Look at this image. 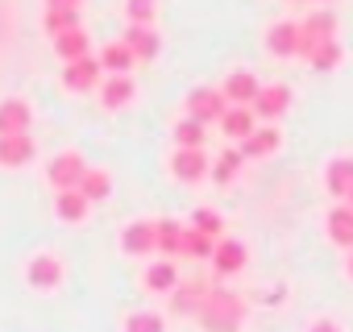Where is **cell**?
Returning a JSON list of instances; mask_svg holds the SVG:
<instances>
[{"label": "cell", "mask_w": 353, "mask_h": 332, "mask_svg": "<svg viewBox=\"0 0 353 332\" xmlns=\"http://www.w3.org/2000/svg\"><path fill=\"white\" fill-rule=\"evenodd\" d=\"M121 249H125L129 258H154V253H158L154 220H133V225H125V233H121Z\"/></svg>", "instance_id": "obj_10"}, {"label": "cell", "mask_w": 353, "mask_h": 332, "mask_svg": "<svg viewBox=\"0 0 353 332\" xmlns=\"http://www.w3.org/2000/svg\"><path fill=\"white\" fill-rule=\"evenodd\" d=\"M26 278H30L34 291H54L63 282V262L54 253H34L30 266H26Z\"/></svg>", "instance_id": "obj_11"}, {"label": "cell", "mask_w": 353, "mask_h": 332, "mask_svg": "<svg viewBox=\"0 0 353 332\" xmlns=\"http://www.w3.org/2000/svg\"><path fill=\"white\" fill-rule=\"evenodd\" d=\"M212 249H216V237H208V233H200V229L188 225V233H183V258H192V262H212Z\"/></svg>", "instance_id": "obj_29"}, {"label": "cell", "mask_w": 353, "mask_h": 332, "mask_svg": "<svg viewBox=\"0 0 353 332\" xmlns=\"http://www.w3.org/2000/svg\"><path fill=\"white\" fill-rule=\"evenodd\" d=\"M141 287H145L150 295H170L174 287H179V266H174V258H158V262H150L145 274H141Z\"/></svg>", "instance_id": "obj_15"}, {"label": "cell", "mask_w": 353, "mask_h": 332, "mask_svg": "<svg viewBox=\"0 0 353 332\" xmlns=\"http://www.w3.org/2000/svg\"><path fill=\"white\" fill-rule=\"evenodd\" d=\"M196 324L204 332H241L245 328V299L233 295L229 287H212L204 307L196 311Z\"/></svg>", "instance_id": "obj_1"}, {"label": "cell", "mask_w": 353, "mask_h": 332, "mask_svg": "<svg viewBox=\"0 0 353 332\" xmlns=\"http://www.w3.org/2000/svg\"><path fill=\"white\" fill-rule=\"evenodd\" d=\"M279 145H283V133H279L274 125H258V129H254V133H250L237 149H241L245 158H270Z\"/></svg>", "instance_id": "obj_22"}, {"label": "cell", "mask_w": 353, "mask_h": 332, "mask_svg": "<svg viewBox=\"0 0 353 332\" xmlns=\"http://www.w3.org/2000/svg\"><path fill=\"white\" fill-rule=\"evenodd\" d=\"M254 129H258V121H254V108H241V104H229V108H225V116H221V133H225V137H233V141H245Z\"/></svg>", "instance_id": "obj_23"}, {"label": "cell", "mask_w": 353, "mask_h": 332, "mask_svg": "<svg viewBox=\"0 0 353 332\" xmlns=\"http://www.w3.org/2000/svg\"><path fill=\"white\" fill-rule=\"evenodd\" d=\"M133 96H137V83L129 79V75H108L104 83H100V104L104 108H125V104H133Z\"/></svg>", "instance_id": "obj_21"}, {"label": "cell", "mask_w": 353, "mask_h": 332, "mask_svg": "<svg viewBox=\"0 0 353 332\" xmlns=\"http://www.w3.org/2000/svg\"><path fill=\"white\" fill-rule=\"evenodd\" d=\"M307 332H341V324L336 320H328V315H320V320H312V328Z\"/></svg>", "instance_id": "obj_36"}, {"label": "cell", "mask_w": 353, "mask_h": 332, "mask_svg": "<svg viewBox=\"0 0 353 332\" xmlns=\"http://www.w3.org/2000/svg\"><path fill=\"white\" fill-rule=\"evenodd\" d=\"M324 187H328V196H336V200H345V196L353 191V158H349V154H341V158H332V162L324 166Z\"/></svg>", "instance_id": "obj_19"}, {"label": "cell", "mask_w": 353, "mask_h": 332, "mask_svg": "<svg viewBox=\"0 0 353 332\" xmlns=\"http://www.w3.org/2000/svg\"><path fill=\"white\" fill-rule=\"evenodd\" d=\"M54 54H59L63 63H79V59H88V54H92L88 30L79 25V30H71V34H59V38H54Z\"/></svg>", "instance_id": "obj_24"}, {"label": "cell", "mask_w": 353, "mask_h": 332, "mask_svg": "<svg viewBox=\"0 0 353 332\" xmlns=\"http://www.w3.org/2000/svg\"><path fill=\"white\" fill-rule=\"evenodd\" d=\"M287 108H291L287 83H262V92H258V100H254V116H258V121H279Z\"/></svg>", "instance_id": "obj_14"}, {"label": "cell", "mask_w": 353, "mask_h": 332, "mask_svg": "<svg viewBox=\"0 0 353 332\" xmlns=\"http://www.w3.org/2000/svg\"><path fill=\"white\" fill-rule=\"evenodd\" d=\"M38 158V145L30 133H13V137H0V166H9V171H17V166H30Z\"/></svg>", "instance_id": "obj_16"}, {"label": "cell", "mask_w": 353, "mask_h": 332, "mask_svg": "<svg viewBox=\"0 0 353 332\" xmlns=\"http://www.w3.org/2000/svg\"><path fill=\"white\" fill-rule=\"evenodd\" d=\"M204 129H208V125L183 116L179 125H174V149H204Z\"/></svg>", "instance_id": "obj_31"}, {"label": "cell", "mask_w": 353, "mask_h": 332, "mask_svg": "<svg viewBox=\"0 0 353 332\" xmlns=\"http://www.w3.org/2000/svg\"><path fill=\"white\" fill-rule=\"evenodd\" d=\"M100 83H104V67H100L96 54L63 67V87L67 92H100Z\"/></svg>", "instance_id": "obj_4"}, {"label": "cell", "mask_w": 353, "mask_h": 332, "mask_svg": "<svg viewBox=\"0 0 353 332\" xmlns=\"http://www.w3.org/2000/svg\"><path fill=\"white\" fill-rule=\"evenodd\" d=\"M266 50H270V59H295L299 54V21H274L266 30Z\"/></svg>", "instance_id": "obj_13"}, {"label": "cell", "mask_w": 353, "mask_h": 332, "mask_svg": "<svg viewBox=\"0 0 353 332\" xmlns=\"http://www.w3.org/2000/svg\"><path fill=\"white\" fill-rule=\"evenodd\" d=\"M192 229H200V233H208V237H216V241L225 237V220H221L212 208H200V212L192 216Z\"/></svg>", "instance_id": "obj_35"}, {"label": "cell", "mask_w": 353, "mask_h": 332, "mask_svg": "<svg viewBox=\"0 0 353 332\" xmlns=\"http://www.w3.org/2000/svg\"><path fill=\"white\" fill-rule=\"evenodd\" d=\"M42 30L50 34V42H54L59 34H71V30H79V9H46V17H42Z\"/></svg>", "instance_id": "obj_30"}, {"label": "cell", "mask_w": 353, "mask_h": 332, "mask_svg": "<svg viewBox=\"0 0 353 332\" xmlns=\"http://www.w3.org/2000/svg\"><path fill=\"white\" fill-rule=\"evenodd\" d=\"M341 59H345V54H341V42H336V38H332V42H320V46L307 54V63H312L316 71H332V67H341Z\"/></svg>", "instance_id": "obj_33"}, {"label": "cell", "mask_w": 353, "mask_h": 332, "mask_svg": "<svg viewBox=\"0 0 353 332\" xmlns=\"http://www.w3.org/2000/svg\"><path fill=\"white\" fill-rule=\"evenodd\" d=\"M88 200H83V191L75 187V191H59L54 196V216L63 220V225H79V220H88Z\"/></svg>", "instance_id": "obj_25"}, {"label": "cell", "mask_w": 353, "mask_h": 332, "mask_svg": "<svg viewBox=\"0 0 353 332\" xmlns=\"http://www.w3.org/2000/svg\"><path fill=\"white\" fill-rule=\"evenodd\" d=\"M208 171H212V162H208V154L204 149H174L170 154V175L179 179V183H200V179H208Z\"/></svg>", "instance_id": "obj_6"}, {"label": "cell", "mask_w": 353, "mask_h": 332, "mask_svg": "<svg viewBox=\"0 0 353 332\" xmlns=\"http://www.w3.org/2000/svg\"><path fill=\"white\" fill-rule=\"evenodd\" d=\"M183 233H188V225L170 220V216L154 220V241H158V253H162V258H183Z\"/></svg>", "instance_id": "obj_18"}, {"label": "cell", "mask_w": 353, "mask_h": 332, "mask_svg": "<svg viewBox=\"0 0 353 332\" xmlns=\"http://www.w3.org/2000/svg\"><path fill=\"white\" fill-rule=\"evenodd\" d=\"M96 59H100V67H104L108 75H129V67L137 63V59H133V50H129L121 38H117V42H108V46H104Z\"/></svg>", "instance_id": "obj_27"}, {"label": "cell", "mask_w": 353, "mask_h": 332, "mask_svg": "<svg viewBox=\"0 0 353 332\" xmlns=\"http://www.w3.org/2000/svg\"><path fill=\"white\" fill-rule=\"evenodd\" d=\"M30 125H34V108H30V100H21V96L0 100V137L30 133Z\"/></svg>", "instance_id": "obj_9"}, {"label": "cell", "mask_w": 353, "mask_h": 332, "mask_svg": "<svg viewBox=\"0 0 353 332\" xmlns=\"http://www.w3.org/2000/svg\"><path fill=\"white\" fill-rule=\"evenodd\" d=\"M324 229H328V241L341 245L345 253L353 249V208L349 204H336L328 216H324Z\"/></svg>", "instance_id": "obj_20"}, {"label": "cell", "mask_w": 353, "mask_h": 332, "mask_svg": "<svg viewBox=\"0 0 353 332\" xmlns=\"http://www.w3.org/2000/svg\"><path fill=\"white\" fill-rule=\"evenodd\" d=\"M245 166V154L241 149H221V158L212 162V171H208V179L216 183V187H229L233 179H237V171Z\"/></svg>", "instance_id": "obj_26"}, {"label": "cell", "mask_w": 353, "mask_h": 332, "mask_svg": "<svg viewBox=\"0 0 353 332\" xmlns=\"http://www.w3.org/2000/svg\"><path fill=\"white\" fill-rule=\"evenodd\" d=\"M345 274H349V278H353V249H349V253H345Z\"/></svg>", "instance_id": "obj_38"}, {"label": "cell", "mask_w": 353, "mask_h": 332, "mask_svg": "<svg viewBox=\"0 0 353 332\" xmlns=\"http://www.w3.org/2000/svg\"><path fill=\"white\" fill-rule=\"evenodd\" d=\"M221 92H225V100H229V104L254 108V100H258L262 83H258V75H254V71H233V75L221 83Z\"/></svg>", "instance_id": "obj_17"}, {"label": "cell", "mask_w": 353, "mask_h": 332, "mask_svg": "<svg viewBox=\"0 0 353 332\" xmlns=\"http://www.w3.org/2000/svg\"><path fill=\"white\" fill-rule=\"evenodd\" d=\"M83 0H46V9H79Z\"/></svg>", "instance_id": "obj_37"}, {"label": "cell", "mask_w": 353, "mask_h": 332, "mask_svg": "<svg viewBox=\"0 0 353 332\" xmlns=\"http://www.w3.org/2000/svg\"><path fill=\"white\" fill-rule=\"evenodd\" d=\"M345 204H349V208H353V191H349V196H345Z\"/></svg>", "instance_id": "obj_39"}, {"label": "cell", "mask_w": 353, "mask_h": 332, "mask_svg": "<svg viewBox=\"0 0 353 332\" xmlns=\"http://www.w3.org/2000/svg\"><path fill=\"white\" fill-rule=\"evenodd\" d=\"M121 332H166V320L158 311H129Z\"/></svg>", "instance_id": "obj_32"}, {"label": "cell", "mask_w": 353, "mask_h": 332, "mask_svg": "<svg viewBox=\"0 0 353 332\" xmlns=\"http://www.w3.org/2000/svg\"><path fill=\"white\" fill-rule=\"evenodd\" d=\"M225 108H229V100H225L221 87H196V92L188 96V116L200 121V125H221Z\"/></svg>", "instance_id": "obj_3"}, {"label": "cell", "mask_w": 353, "mask_h": 332, "mask_svg": "<svg viewBox=\"0 0 353 332\" xmlns=\"http://www.w3.org/2000/svg\"><path fill=\"white\" fill-rule=\"evenodd\" d=\"M83 175H88V162H83V154H75V149H63V154H54V158L46 162V179H50L54 191H75Z\"/></svg>", "instance_id": "obj_2"}, {"label": "cell", "mask_w": 353, "mask_h": 332, "mask_svg": "<svg viewBox=\"0 0 353 332\" xmlns=\"http://www.w3.org/2000/svg\"><path fill=\"white\" fill-rule=\"evenodd\" d=\"M208 291H212V282H204V278H179V287L170 291V311L174 315H192L196 320V311L204 307V299H208Z\"/></svg>", "instance_id": "obj_7"}, {"label": "cell", "mask_w": 353, "mask_h": 332, "mask_svg": "<svg viewBox=\"0 0 353 332\" xmlns=\"http://www.w3.org/2000/svg\"><path fill=\"white\" fill-rule=\"evenodd\" d=\"M336 38V17L332 13H307L303 21H299V54H312L320 42H332Z\"/></svg>", "instance_id": "obj_5"}, {"label": "cell", "mask_w": 353, "mask_h": 332, "mask_svg": "<svg viewBox=\"0 0 353 332\" xmlns=\"http://www.w3.org/2000/svg\"><path fill=\"white\" fill-rule=\"evenodd\" d=\"M79 191H83V200H88V204H100V200H108V196H112V175H108V171H100V166H88V175L79 179Z\"/></svg>", "instance_id": "obj_28"}, {"label": "cell", "mask_w": 353, "mask_h": 332, "mask_svg": "<svg viewBox=\"0 0 353 332\" xmlns=\"http://www.w3.org/2000/svg\"><path fill=\"white\" fill-rule=\"evenodd\" d=\"M125 17L129 25H150L158 17V0H125Z\"/></svg>", "instance_id": "obj_34"}, {"label": "cell", "mask_w": 353, "mask_h": 332, "mask_svg": "<svg viewBox=\"0 0 353 332\" xmlns=\"http://www.w3.org/2000/svg\"><path fill=\"white\" fill-rule=\"evenodd\" d=\"M121 42L133 50V59H137V63H154V59L162 54V38H158V30H154V25H129Z\"/></svg>", "instance_id": "obj_12"}, {"label": "cell", "mask_w": 353, "mask_h": 332, "mask_svg": "<svg viewBox=\"0 0 353 332\" xmlns=\"http://www.w3.org/2000/svg\"><path fill=\"white\" fill-rule=\"evenodd\" d=\"M245 262H250V253H245V245H241L237 237H221V241H216V249H212V270H216V278L241 274Z\"/></svg>", "instance_id": "obj_8"}]
</instances>
